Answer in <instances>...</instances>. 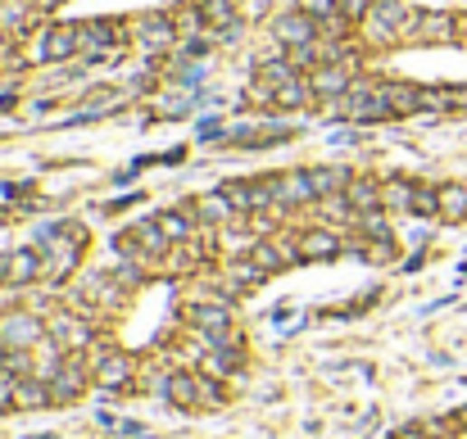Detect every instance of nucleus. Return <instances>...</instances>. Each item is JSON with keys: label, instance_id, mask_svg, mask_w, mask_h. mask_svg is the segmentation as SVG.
I'll return each instance as SVG.
<instances>
[{"label": "nucleus", "instance_id": "9", "mask_svg": "<svg viewBox=\"0 0 467 439\" xmlns=\"http://www.w3.org/2000/svg\"><path fill=\"white\" fill-rule=\"evenodd\" d=\"M42 5H28V0H0V33L5 37H28L42 23Z\"/></svg>", "mask_w": 467, "mask_h": 439}, {"label": "nucleus", "instance_id": "17", "mask_svg": "<svg viewBox=\"0 0 467 439\" xmlns=\"http://www.w3.org/2000/svg\"><path fill=\"white\" fill-rule=\"evenodd\" d=\"M318 96H313V82L304 78V73H295L291 82H277L272 87V105L277 109H304V105H313Z\"/></svg>", "mask_w": 467, "mask_h": 439}, {"label": "nucleus", "instance_id": "7", "mask_svg": "<svg viewBox=\"0 0 467 439\" xmlns=\"http://www.w3.org/2000/svg\"><path fill=\"white\" fill-rule=\"evenodd\" d=\"M87 380H96V376H91V367H87L82 358H64V362H60V371L46 380V385H51V403H73V398L87 389Z\"/></svg>", "mask_w": 467, "mask_h": 439}, {"label": "nucleus", "instance_id": "1", "mask_svg": "<svg viewBox=\"0 0 467 439\" xmlns=\"http://www.w3.org/2000/svg\"><path fill=\"white\" fill-rule=\"evenodd\" d=\"M82 240H87V231H78V227L46 231V281H64L73 272V263L82 254Z\"/></svg>", "mask_w": 467, "mask_h": 439}, {"label": "nucleus", "instance_id": "24", "mask_svg": "<svg viewBox=\"0 0 467 439\" xmlns=\"http://www.w3.org/2000/svg\"><path fill=\"white\" fill-rule=\"evenodd\" d=\"M426 109H435V114L467 109V87H426Z\"/></svg>", "mask_w": 467, "mask_h": 439}, {"label": "nucleus", "instance_id": "33", "mask_svg": "<svg viewBox=\"0 0 467 439\" xmlns=\"http://www.w3.org/2000/svg\"><path fill=\"white\" fill-rule=\"evenodd\" d=\"M0 46H5V33H0Z\"/></svg>", "mask_w": 467, "mask_h": 439}, {"label": "nucleus", "instance_id": "23", "mask_svg": "<svg viewBox=\"0 0 467 439\" xmlns=\"http://www.w3.org/2000/svg\"><path fill=\"white\" fill-rule=\"evenodd\" d=\"M51 403V385L42 376H19L14 385V407H46Z\"/></svg>", "mask_w": 467, "mask_h": 439}, {"label": "nucleus", "instance_id": "2", "mask_svg": "<svg viewBox=\"0 0 467 439\" xmlns=\"http://www.w3.org/2000/svg\"><path fill=\"white\" fill-rule=\"evenodd\" d=\"M268 182H272V209H277V213H295V209L318 204V191H313V182H309V168H304V173H277V177H268Z\"/></svg>", "mask_w": 467, "mask_h": 439}, {"label": "nucleus", "instance_id": "32", "mask_svg": "<svg viewBox=\"0 0 467 439\" xmlns=\"http://www.w3.org/2000/svg\"><path fill=\"white\" fill-rule=\"evenodd\" d=\"M453 421H458V425H467V407H462V412H458V416H453Z\"/></svg>", "mask_w": 467, "mask_h": 439}, {"label": "nucleus", "instance_id": "26", "mask_svg": "<svg viewBox=\"0 0 467 439\" xmlns=\"http://www.w3.org/2000/svg\"><path fill=\"white\" fill-rule=\"evenodd\" d=\"M413 182H386L381 186V209H413Z\"/></svg>", "mask_w": 467, "mask_h": 439}, {"label": "nucleus", "instance_id": "21", "mask_svg": "<svg viewBox=\"0 0 467 439\" xmlns=\"http://www.w3.org/2000/svg\"><path fill=\"white\" fill-rule=\"evenodd\" d=\"M91 376H96V385H105V389H119V385H128V376H132V362H128V358H119V353H105V358H96Z\"/></svg>", "mask_w": 467, "mask_h": 439}, {"label": "nucleus", "instance_id": "30", "mask_svg": "<svg viewBox=\"0 0 467 439\" xmlns=\"http://www.w3.org/2000/svg\"><path fill=\"white\" fill-rule=\"evenodd\" d=\"M114 100H119L114 91H91V96H87V100H82L78 109H82V114H100V109H110Z\"/></svg>", "mask_w": 467, "mask_h": 439}, {"label": "nucleus", "instance_id": "28", "mask_svg": "<svg viewBox=\"0 0 467 439\" xmlns=\"http://www.w3.org/2000/svg\"><path fill=\"white\" fill-rule=\"evenodd\" d=\"M295 10H304L313 19H331L336 14V0H295Z\"/></svg>", "mask_w": 467, "mask_h": 439}, {"label": "nucleus", "instance_id": "4", "mask_svg": "<svg viewBox=\"0 0 467 439\" xmlns=\"http://www.w3.org/2000/svg\"><path fill=\"white\" fill-rule=\"evenodd\" d=\"M82 51V23H55L37 37V60L42 64H64Z\"/></svg>", "mask_w": 467, "mask_h": 439}, {"label": "nucleus", "instance_id": "13", "mask_svg": "<svg viewBox=\"0 0 467 439\" xmlns=\"http://www.w3.org/2000/svg\"><path fill=\"white\" fill-rule=\"evenodd\" d=\"M386 91V105H390V118L399 114H417L426 109V87H408V82H381Z\"/></svg>", "mask_w": 467, "mask_h": 439}, {"label": "nucleus", "instance_id": "12", "mask_svg": "<svg viewBox=\"0 0 467 439\" xmlns=\"http://www.w3.org/2000/svg\"><path fill=\"white\" fill-rule=\"evenodd\" d=\"M164 394L177 403V407H205V376H191V371H173L164 380Z\"/></svg>", "mask_w": 467, "mask_h": 439}, {"label": "nucleus", "instance_id": "16", "mask_svg": "<svg viewBox=\"0 0 467 439\" xmlns=\"http://www.w3.org/2000/svg\"><path fill=\"white\" fill-rule=\"evenodd\" d=\"M295 249H300V258H331V254H340V236L327 227H309L295 236Z\"/></svg>", "mask_w": 467, "mask_h": 439}, {"label": "nucleus", "instance_id": "8", "mask_svg": "<svg viewBox=\"0 0 467 439\" xmlns=\"http://www.w3.org/2000/svg\"><path fill=\"white\" fill-rule=\"evenodd\" d=\"M309 82H313V96H318V100H340V96L354 87V69H349V60H340V64H318V69L309 73Z\"/></svg>", "mask_w": 467, "mask_h": 439}, {"label": "nucleus", "instance_id": "19", "mask_svg": "<svg viewBox=\"0 0 467 439\" xmlns=\"http://www.w3.org/2000/svg\"><path fill=\"white\" fill-rule=\"evenodd\" d=\"M453 37H458V19H449V14H422L417 33H413V42H426V46H440Z\"/></svg>", "mask_w": 467, "mask_h": 439}, {"label": "nucleus", "instance_id": "3", "mask_svg": "<svg viewBox=\"0 0 467 439\" xmlns=\"http://www.w3.org/2000/svg\"><path fill=\"white\" fill-rule=\"evenodd\" d=\"M51 331L37 322V313H10L0 317V349H19V353H33Z\"/></svg>", "mask_w": 467, "mask_h": 439}, {"label": "nucleus", "instance_id": "29", "mask_svg": "<svg viewBox=\"0 0 467 439\" xmlns=\"http://www.w3.org/2000/svg\"><path fill=\"white\" fill-rule=\"evenodd\" d=\"M367 10H372V0H336L340 19H367Z\"/></svg>", "mask_w": 467, "mask_h": 439}, {"label": "nucleus", "instance_id": "10", "mask_svg": "<svg viewBox=\"0 0 467 439\" xmlns=\"http://www.w3.org/2000/svg\"><path fill=\"white\" fill-rule=\"evenodd\" d=\"M132 33H137V42H141L146 51H168V46L177 42V28H173L168 14H141V19L132 23Z\"/></svg>", "mask_w": 467, "mask_h": 439}, {"label": "nucleus", "instance_id": "25", "mask_svg": "<svg viewBox=\"0 0 467 439\" xmlns=\"http://www.w3.org/2000/svg\"><path fill=\"white\" fill-rule=\"evenodd\" d=\"M309 182H313V191L322 200V195H340L349 186V173L345 168H309Z\"/></svg>", "mask_w": 467, "mask_h": 439}, {"label": "nucleus", "instance_id": "6", "mask_svg": "<svg viewBox=\"0 0 467 439\" xmlns=\"http://www.w3.org/2000/svg\"><path fill=\"white\" fill-rule=\"evenodd\" d=\"M186 322L205 335V344H227L232 340V313L223 304H191Z\"/></svg>", "mask_w": 467, "mask_h": 439}, {"label": "nucleus", "instance_id": "27", "mask_svg": "<svg viewBox=\"0 0 467 439\" xmlns=\"http://www.w3.org/2000/svg\"><path fill=\"white\" fill-rule=\"evenodd\" d=\"M159 227H164V236H168L173 245L191 240V231H195V222H186L182 213H164V218H159Z\"/></svg>", "mask_w": 467, "mask_h": 439}, {"label": "nucleus", "instance_id": "14", "mask_svg": "<svg viewBox=\"0 0 467 439\" xmlns=\"http://www.w3.org/2000/svg\"><path fill=\"white\" fill-rule=\"evenodd\" d=\"M0 276H5L10 285H28V281L46 276V258H37V249H19V254H10L5 267H0Z\"/></svg>", "mask_w": 467, "mask_h": 439}, {"label": "nucleus", "instance_id": "5", "mask_svg": "<svg viewBox=\"0 0 467 439\" xmlns=\"http://www.w3.org/2000/svg\"><path fill=\"white\" fill-rule=\"evenodd\" d=\"M272 37H277L286 51H300V46H313V42L322 37V23H318L313 14H304V10H291V14H281V19L272 23Z\"/></svg>", "mask_w": 467, "mask_h": 439}, {"label": "nucleus", "instance_id": "31", "mask_svg": "<svg viewBox=\"0 0 467 439\" xmlns=\"http://www.w3.org/2000/svg\"><path fill=\"white\" fill-rule=\"evenodd\" d=\"M14 385H19V376L0 367V412H5V407H14Z\"/></svg>", "mask_w": 467, "mask_h": 439}, {"label": "nucleus", "instance_id": "18", "mask_svg": "<svg viewBox=\"0 0 467 439\" xmlns=\"http://www.w3.org/2000/svg\"><path fill=\"white\" fill-rule=\"evenodd\" d=\"M345 200L354 204V213H358V218H367V213H381V186H376L372 177H349V186H345Z\"/></svg>", "mask_w": 467, "mask_h": 439}, {"label": "nucleus", "instance_id": "15", "mask_svg": "<svg viewBox=\"0 0 467 439\" xmlns=\"http://www.w3.org/2000/svg\"><path fill=\"white\" fill-rule=\"evenodd\" d=\"M195 218L209 222V227H232L241 213H236V204L227 200V191H214V195H200V200H195Z\"/></svg>", "mask_w": 467, "mask_h": 439}, {"label": "nucleus", "instance_id": "20", "mask_svg": "<svg viewBox=\"0 0 467 439\" xmlns=\"http://www.w3.org/2000/svg\"><path fill=\"white\" fill-rule=\"evenodd\" d=\"M268 272L250 258V254H241V258H227V267H223V285L227 290H245V285H259Z\"/></svg>", "mask_w": 467, "mask_h": 439}, {"label": "nucleus", "instance_id": "22", "mask_svg": "<svg viewBox=\"0 0 467 439\" xmlns=\"http://www.w3.org/2000/svg\"><path fill=\"white\" fill-rule=\"evenodd\" d=\"M435 195H440V218H444V222H462V218H467V186H462V182L435 186Z\"/></svg>", "mask_w": 467, "mask_h": 439}, {"label": "nucleus", "instance_id": "11", "mask_svg": "<svg viewBox=\"0 0 467 439\" xmlns=\"http://www.w3.org/2000/svg\"><path fill=\"white\" fill-rule=\"evenodd\" d=\"M51 340H55L64 353H73V349H87V344H91V326H87L82 317H73V313H60V317L51 322Z\"/></svg>", "mask_w": 467, "mask_h": 439}]
</instances>
